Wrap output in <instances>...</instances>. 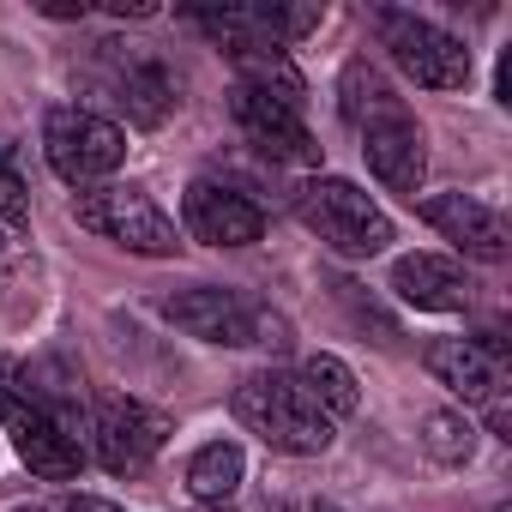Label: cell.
<instances>
[{"label":"cell","mask_w":512,"mask_h":512,"mask_svg":"<svg viewBox=\"0 0 512 512\" xmlns=\"http://www.w3.org/2000/svg\"><path fill=\"white\" fill-rule=\"evenodd\" d=\"M97 49H103V85L127 109V121L163 127L175 109V73L151 49H121V43H97Z\"/></svg>","instance_id":"cell-13"},{"label":"cell","mask_w":512,"mask_h":512,"mask_svg":"<svg viewBox=\"0 0 512 512\" xmlns=\"http://www.w3.org/2000/svg\"><path fill=\"white\" fill-rule=\"evenodd\" d=\"M392 296L410 302V308H428V314H458V308H470L476 284L446 253H404L392 266Z\"/></svg>","instance_id":"cell-16"},{"label":"cell","mask_w":512,"mask_h":512,"mask_svg":"<svg viewBox=\"0 0 512 512\" xmlns=\"http://www.w3.org/2000/svg\"><path fill=\"white\" fill-rule=\"evenodd\" d=\"M241 470H247L241 446H235V440H211V446H199V452L187 458V488H193L199 500H229V494L241 488Z\"/></svg>","instance_id":"cell-17"},{"label":"cell","mask_w":512,"mask_h":512,"mask_svg":"<svg viewBox=\"0 0 512 512\" xmlns=\"http://www.w3.org/2000/svg\"><path fill=\"white\" fill-rule=\"evenodd\" d=\"M205 37H217L229 55H284L296 37L320 25V7H199L187 13Z\"/></svg>","instance_id":"cell-9"},{"label":"cell","mask_w":512,"mask_h":512,"mask_svg":"<svg viewBox=\"0 0 512 512\" xmlns=\"http://www.w3.org/2000/svg\"><path fill=\"white\" fill-rule=\"evenodd\" d=\"M229 109H235V127L247 133V145L260 151V157H272V163H302V169L320 163V139L308 133V121H302L296 103L235 85V91H229Z\"/></svg>","instance_id":"cell-10"},{"label":"cell","mask_w":512,"mask_h":512,"mask_svg":"<svg viewBox=\"0 0 512 512\" xmlns=\"http://www.w3.org/2000/svg\"><path fill=\"white\" fill-rule=\"evenodd\" d=\"M332 290H338V302H344V308H350V314H356L362 326H374V332H380V344H392V338H398V326H392V320H386V314H380L374 302H362V290H356L350 278H338Z\"/></svg>","instance_id":"cell-22"},{"label":"cell","mask_w":512,"mask_h":512,"mask_svg":"<svg viewBox=\"0 0 512 512\" xmlns=\"http://www.w3.org/2000/svg\"><path fill=\"white\" fill-rule=\"evenodd\" d=\"M193 512H229V500H199Z\"/></svg>","instance_id":"cell-24"},{"label":"cell","mask_w":512,"mask_h":512,"mask_svg":"<svg viewBox=\"0 0 512 512\" xmlns=\"http://www.w3.org/2000/svg\"><path fill=\"white\" fill-rule=\"evenodd\" d=\"M422 452L440 458V464H470V452H476V422L458 416V410H428V416H422Z\"/></svg>","instance_id":"cell-20"},{"label":"cell","mask_w":512,"mask_h":512,"mask_svg":"<svg viewBox=\"0 0 512 512\" xmlns=\"http://www.w3.org/2000/svg\"><path fill=\"white\" fill-rule=\"evenodd\" d=\"M302 386H308V398H314L332 422L362 404L356 374H350V362H338V356H308V362H302Z\"/></svg>","instance_id":"cell-18"},{"label":"cell","mask_w":512,"mask_h":512,"mask_svg":"<svg viewBox=\"0 0 512 512\" xmlns=\"http://www.w3.org/2000/svg\"><path fill=\"white\" fill-rule=\"evenodd\" d=\"M296 217L332 247L344 260H368L392 241V217L374 205V193H362L356 181L344 175H314L302 193H296Z\"/></svg>","instance_id":"cell-4"},{"label":"cell","mask_w":512,"mask_h":512,"mask_svg":"<svg viewBox=\"0 0 512 512\" xmlns=\"http://www.w3.org/2000/svg\"><path fill=\"white\" fill-rule=\"evenodd\" d=\"M43 157L61 181L73 187H97L103 175H115L127 163V133L97 115V109H49L43 121Z\"/></svg>","instance_id":"cell-6"},{"label":"cell","mask_w":512,"mask_h":512,"mask_svg":"<svg viewBox=\"0 0 512 512\" xmlns=\"http://www.w3.org/2000/svg\"><path fill=\"white\" fill-rule=\"evenodd\" d=\"M181 223L205 247H253L266 235L260 205H253L247 193H235V187H223V181H193L181 193Z\"/></svg>","instance_id":"cell-14"},{"label":"cell","mask_w":512,"mask_h":512,"mask_svg":"<svg viewBox=\"0 0 512 512\" xmlns=\"http://www.w3.org/2000/svg\"><path fill=\"white\" fill-rule=\"evenodd\" d=\"M0 422H7L19 458L31 464V476L43 482H73L85 470V440H79V416L61 398H43L19 362L0 356Z\"/></svg>","instance_id":"cell-2"},{"label":"cell","mask_w":512,"mask_h":512,"mask_svg":"<svg viewBox=\"0 0 512 512\" xmlns=\"http://www.w3.org/2000/svg\"><path fill=\"white\" fill-rule=\"evenodd\" d=\"M25 217H31V193L13 169V151L0 145V223H25Z\"/></svg>","instance_id":"cell-21"},{"label":"cell","mask_w":512,"mask_h":512,"mask_svg":"<svg viewBox=\"0 0 512 512\" xmlns=\"http://www.w3.org/2000/svg\"><path fill=\"white\" fill-rule=\"evenodd\" d=\"M73 217H79V229H91V235H103V241H115L127 253H145V260H169L181 247L175 223L139 187H91V193L73 199Z\"/></svg>","instance_id":"cell-7"},{"label":"cell","mask_w":512,"mask_h":512,"mask_svg":"<svg viewBox=\"0 0 512 512\" xmlns=\"http://www.w3.org/2000/svg\"><path fill=\"white\" fill-rule=\"evenodd\" d=\"M338 109H344V121L362 133V157H368L374 181L416 199L422 169H428V139H422L416 115L404 109V97L386 85V73H380L374 61H350V67H344V79H338Z\"/></svg>","instance_id":"cell-1"},{"label":"cell","mask_w":512,"mask_h":512,"mask_svg":"<svg viewBox=\"0 0 512 512\" xmlns=\"http://www.w3.org/2000/svg\"><path fill=\"white\" fill-rule=\"evenodd\" d=\"M37 512H49V506H37Z\"/></svg>","instance_id":"cell-26"},{"label":"cell","mask_w":512,"mask_h":512,"mask_svg":"<svg viewBox=\"0 0 512 512\" xmlns=\"http://www.w3.org/2000/svg\"><path fill=\"white\" fill-rule=\"evenodd\" d=\"M235 416L247 434H260L272 452H296V458H314L332 446V416L308 398V386L296 374H247L235 386Z\"/></svg>","instance_id":"cell-3"},{"label":"cell","mask_w":512,"mask_h":512,"mask_svg":"<svg viewBox=\"0 0 512 512\" xmlns=\"http://www.w3.org/2000/svg\"><path fill=\"white\" fill-rule=\"evenodd\" d=\"M374 31H380V49L398 61V73H410L416 85H428V91H464L470 85V49L452 31H440L434 19L380 13Z\"/></svg>","instance_id":"cell-8"},{"label":"cell","mask_w":512,"mask_h":512,"mask_svg":"<svg viewBox=\"0 0 512 512\" xmlns=\"http://www.w3.org/2000/svg\"><path fill=\"white\" fill-rule=\"evenodd\" d=\"M61 512H127V506H115V500H97V494H67V506Z\"/></svg>","instance_id":"cell-23"},{"label":"cell","mask_w":512,"mask_h":512,"mask_svg":"<svg viewBox=\"0 0 512 512\" xmlns=\"http://www.w3.org/2000/svg\"><path fill=\"white\" fill-rule=\"evenodd\" d=\"M91 440H97L103 470L133 476V470H145V464L163 452L169 416L151 410V404H139V398H103V404H97V422H91Z\"/></svg>","instance_id":"cell-12"},{"label":"cell","mask_w":512,"mask_h":512,"mask_svg":"<svg viewBox=\"0 0 512 512\" xmlns=\"http://www.w3.org/2000/svg\"><path fill=\"white\" fill-rule=\"evenodd\" d=\"M169 326H181L187 338L199 344H223V350H241V344H290L284 338V320L266 314L260 302H247L241 290H217V284H199V290H175L157 302Z\"/></svg>","instance_id":"cell-5"},{"label":"cell","mask_w":512,"mask_h":512,"mask_svg":"<svg viewBox=\"0 0 512 512\" xmlns=\"http://www.w3.org/2000/svg\"><path fill=\"white\" fill-rule=\"evenodd\" d=\"M422 223L440 229L458 253H470V260H488V266L506 260V247H512L506 217H500L494 205L470 199V193H434V199H422Z\"/></svg>","instance_id":"cell-15"},{"label":"cell","mask_w":512,"mask_h":512,"mask_svg":"<svg viewBox=\"0 0 512 512\" xmlns=\"http://www.w3.org/2000/svg\"><path fill=\"white\" fill-rule=\"evenodd\" d=\"M314 512H338V506H314Z\"/></svg>","instance_id":"cell-25"},{"label":"cell","mask_w":512,"mask_h":512,"mask_svg":"<svg viewBox=\"0 0 512 512\" xmlns=\"http://www.w3.org/2000/svg\"><path fill=\"white\" fill-rule=\"evenodd\" d=\"M229 61H235V73H241L235 85L266 91V97H284V103H296V109H302V73H296L284 55H272V49H266V55H229Z\"/></svg>","instance_id":"cell-19"},{"label":"cell","mask_w":512,"mask_h":512,"mask_svg":"<svg viewBox=\"0 0 512 512\" xmlns=\"http://www.w3.org/2000/svg\"><path fill=\"white\" fill-rule=\"evenodd\" d=\"M422 362H428V374H434L446 392H458L464 404H476L500 440H512V416H506V368H500V362H488L470 338H440V344H428Z\"/></svg>","instance_id":"cell-11"}]
</instances>
